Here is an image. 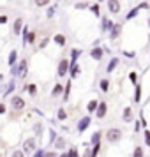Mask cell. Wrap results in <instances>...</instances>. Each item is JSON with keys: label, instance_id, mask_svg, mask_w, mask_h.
<instances>
[{"label": "cell", "instance_id": "1", "mask_svg": "<svg viewBox=\"0 0 150 157\" xmlns=\"http://www.w3.org/2000/svg\"><path fill=\"white\" fill-rule=\"evenodd\" d=\"M69 69H71V64H69V60H65V58H62L60 62H58V69H57V74L60 76V78H64L65 74L69 72Z\"/></svg>", "mask_w": 150, "mask_h": 157}, {"label": "cell", "instance_id": "2", "mask_svg": "<svg viewBox=\"0 0 150 157\" xmlns=\"http://www.w3.org/2000/svg\"><path fill=\"white\" fill-rule=\"evenodd\" d=\"M120 138H122V131H120V129H110V131L106 132V140H108L110 143L118 141Z\"/></svg>", "mask_w": 150, "mask_h": 157}, {"label": "cell", "instance_id": "3", "mask_svg": "<svg viewBox=\"0 0 150 157\" xmlns=\"http://www.w3.org/2000/svg\"><path fill=\"white\" fill-rule=\"evenodd\" d=\"M106 6H108V11L111 13V14H118L120 13V0H108L106 2Z\"/></svg>", "mask_w": 150, "mask_h": 157}, {"label": "cell", "instance_id": "4", "mask_svg": "<svg viewBox=\"0 0 150 157\" xmlns=\"http://www.w3.org/2000/svg\"><path fill=\"white\" fill-rule=\"evenodd\" d=\"M23 152H27V154L36 152V138H29V140H25V143H23Z\"/></svg>", "mask_w": 150, "mask_h": 157}, {"label": "cell", "instance_id": "5", "mask_svg": "<svg viewBox=\"0 0 150 157\" xmlns=\"http://www.w3.org/2000/svg\"><path fill=\"white\" fill-rule=\"evenodd\" d=\"M120 34H122V23H115L113 29L110 30V39H111V41H117Z\"/></svg>", "mask_w": 150, "mask_h": 157}, {"label": "cell", "instance_id": "6", "mask_svg": "<svg viewBox=\"0 0 150 157\" xmlns=\"http://www.w3.org/2000/svg\"><path fill=\"white\" fill-rule=\"evenodd\" d=\"M27 71H29V62H27V60H21L20 65H18V69H16V74H18L20 78H25V76H27Z\"/></svg>", "mask_w": 150, "mask_h": 157}, {"label": "cell", "instance_id": "7", "mask_svg": "<svg viewBox=\"0 0 150 157\" xmlns=\"http://www.w3.org/2000/svg\"><path fill=\"white\" fill-rule=\"evenodd\" d=\"M11 106H13V109H23V108H25V101H23L20 95H13Z\"/></svg>", "mask_w": 150, "mask_h": 157}, {"label": "cell", "instance_id": "8", "mask_svg": "<svg viewBox=\"0 0 150 157\" xmlns=\"http://www.w3.org/2000/svg\"><path fill=\"white\" fill-rule=\"evenodd\" d=\"M113 25H115V23L111 21L110 18L104 16V18H102V25H101V30H102V32H110V30L113 29Z\"/></svg>", "mask_w": 150, "mask_h": 157}, {"label": "cell", "instance_id": "9", "mask_svg": "<svg viewBox=\"0 0 150 157\" xmlns=\"http://www.w3.org/2000/svg\"><path fill=\"white\" fill-rule=\"evenodd\" d=\"M23 27H25V25H23V20H21V18H16V20H14V25H13V32L18 36V34H21Z\"/></svg>", "mask_w": 150, "mask_h": 157}, {"label": "cell", "instance_id": "10", "mask_svg": "<svg viewBox=\"0 0 150 157\" xmlns=\"http://www.w3.org/2000/svg\"><path fill=\"white\" fill-rule=\"evenodd\" d=\"M106 111H108L106 102H99V106H97V111H95V115H97V118H104V115H106Z\"/></svg>", "mask_w": 150, "mask_h": 157}, {"label": "cell", "instance_id": "11", "mask_svg": "<svg viewBox=\"0 0 150 157\" xmlns=\"http://www.w3.org/2000/svg\"><path fill=\"white\" fill-rule=\"evenodd\" d=\"M88 125H90V117L81 118V120H79V124H78V132H83V131H85Z\"/></svg>", "mask_w": 150, "mask_h": 157}, {"label": "cell", "instance_id": "12", "mask_svg": "<svg viewBox=\"0 0 150 157\" xmlns=\"http://www.w3.org/2000/svg\"><path fill=\"white\" fill-rule=\"evenodd\" d=\"M102 55H104V51L101 50V48H97V46H95V48H92V51H90V57H92L94 60H101V58H102Z\"/></svg>", "mask_w": 150, "mask_h": 157}, {"label": "cell", "instance_id": "13", "mask_svg": "<svg viewBox=\"0 0 150 157\" xmlns=\"http://www.w3.org/2000/svg\"><path fill=\"white\" fill-rule=\"evenodd\" d=\"M53 41H55V43H57L58 46H64V44L67 43V39H65L64 34H57V36L53 37Z\"/></svg>", "mask_w": 150, "mask_h": 157}, {"label": "cell", "instance_id": "14", "mask_svg": "<svg viewBox=\"0 0 150 157\" xmlns=\"http://www.w3.org/2000/svg\"><path fill=\"white\" fill-rule=\"evenodd\" d=\"M122 118H124V122H131V120H133V109H131V108H125Z\"/></svg>", "mask_w": 150, "mask_h": 157}, {"label": "cell", "instance_id": "15", "mask_svg": "<svg viewBox=\"0 0 150 157\" xmlns=\"http://www.w3.org/2000/svg\"><path fill=\"white\" fill-rule=\"evenodd\" d=\"M97 106H99L97 101H90L88 106H87V111H88V113H94V111H97Z\"/></svg>", "mask_w": 150, "mask_h": 157}, {"label": "cell", "instance_id": "16", "mask_svg": "<svg viewBox=\"0 0 150 157\" xmlns=\"http://www.w3.org/2000/svg\"><path fill=\"white\" fill-rule=\"evenodd\" d=\"M69 71H71V76H72V78H76V76L79 74V65L76 64V62H72V64H71V69H69Z\"/></svg>", "mask_w": 150, "mask_h": 157}, {"label": "cell", "instance_id": "17", "mask_svg": "<svg viewBox=\"0 0 150 157\" xmlns=\"http://www.w3.org/2000/svg\"><path fill=\"white\" fill-rule=\"evenodd\" d=\"M23 43L25 44H34L36 43V32H29V34H27V39H25Z\"/></svg>", "mask_w": 150, "mask_h": 157}, {"label": "cell", "instance_id": "18", "mask_svg": "<svg viewBox=\"0 0 150 157\" xmlns=\"http://www.w3.org/2000/svg\"><path fill=\"white\" fill-rule=\"evenodd\" d=\"M117 65H118V58H111V62H110V65L106 67L108 72H113L115 69H117Z\"/></svg>", "mask_w": 150, "mask_h": 157}, {"label": "cell", "instance_id": "19", "mask_svg": "<svg viewBox=\"0 0 150 157\" xmlns=\"http://www.w3.org/2000/svg\"><path fill=\"white\" fill-rule=\"evenodd\" d=\"M16 57H18V51H11V53H9V60H7V64L9 65H14V62H16Z\"/></svg>", "mask_w": 150, "mask_h": 157}, {"label": "cell", "instance_id": "20", "mask_svg": "<svg viewBox=\"0 0 150 157\" xmlns=\"http://www.w3.org/2000/svg\"><path fill=\"white\" fill-rule=\"evenodd\" d=\"M79 55H81V50H76V48H74V50L71 51V64L72 62H76V60H78V57Z\"/></svg>", "mask_w": 150, "mask_h": 157}, {"label": "cell", "instance_id": "21", "mask_svg": "<svg viewBox=\"0 0 150 157\" xmlns=\"http://www.w3.org/2000/svg\"><path fill=\"white\" fill-rule=\"evenodd\" d=\"M51 0H34V4H36V7H46V6H50Z\"/></svg>", "mask_w": 150, "mask_h": 157}, {"label": "cell", "instance_id": "22", "mask_svg": "<svg viewBox=\"0 0 150 157\" xmlns=\"http://www.w3.org/2000/svg\"><path fill=\"white\" fill-rule=\"evenodd\" d=\"M138 13H140V7L131 9V13H129V14L125 16V20H133V18H136V16H138Z\"/></svg>", "mask_w": 150, "mask_h": 157}, {"label": "cell", "instance_id": "23", "mask_svg": "<svg viewBox=\"0 0 150 157\" xmlns=\"http://www.w3.org/2000/svg\"><path fill=\"white\" fill-rule=\"evenodd\" d=\"M90 11H92L94 16H101V7L99 4H94V6H90Z\"/></svg>", "mask_w": 150, "mask_h": 157}, {"label": "cell", "instance_id": "24", "mask_svg": "<svg viewBox=\"0 0 150 157\" xmlns=\"http://www.w3.org/2000/svg\"><path fill=\"white\" fill-rule=\"evenodd\" d=\"M62 90H64V88H62V85H55V88H53L51 95H53V97H58V95L62 94Z\"/></svg>", "mask_w": 150, "mask_h": 157}, {"label": "cell", "instance_id": "25", "mask_svg": "<svg viewBox=\"0 0 150 157\" xmlns=\"http://www.w3.org/2000/svg\"><path fill=\"white\" fill-rule=\"evenodd\" d=\"M101 90H102V92H108V90H110V81H108V79H102V81H101Z\"/></svg>", "mask_w": 150, "mask_h": 157}, {"label": "cell", "instance_id": "26", "mask_svg": "<svg viewBox=\"0 0 150 157\" xmlns=\"http://www.w3.org/2000/svg\"><path fill=\"white\" fill-rule=\"evenodd\" d=\"M140 99H141V86L138 85V86H136V95H134V102H140Z\"/></svg>", "mask_w": 150, "mask_h": 157}, {"label": "cell", "instance_id": "27", "mask_svg": "<svg viewBox=\"0 0 150 157\" xmlns=\"http://www.w3.org/2000/svg\"><path fill=\"white\" fill-rule=\"evenodd\" d=\"M69 92H71V81H67V85H65V92H64V101L69 99Z\"/></svg>", "mask_w": 150, "mask_h": 157}, {"label": "cell", "instance_id": "28", "mask_svg": "<svg viewBox=\"0 0 150 157\" xmlns=\"http://www.w3.org/2000/svg\"><path fill=\"white\" fill-rule=\"evenodd\" d=\"M133 157H143V148H141V147H136Z\"/></svg>", "mask_w": 150, "mask_h": 157}, {"label": "cell", "instance_id": "29", "mask_svg": "<svg viewBox=\"0 0 150 157\" xmlns=\"http://www.w3.org/2000/svg\"><path fill=\"white\" fill-rule=\"evenodd\" d=\"M27 90H29L30 95H36V94H37V86L36 85H29V86H27Z\"/></svg>", "mask_w": 150, "mask_h": 157}, {"label": "cell", "instance_id": "30", "mask_svg": "<svg viewBox=\"0 0 150 157\" xmlns=\"http://www.w3.org/2000/svg\"><path fill=\"white\" fill-rule=\"evenodd\" d=\"M57 117H58V120H64L65 117H67V113H65L64 108H62V109H58V115H57Z\"/></svg>", "mask_w": 150, "mask_h": 157}, {"label": "cell", "instance_id": "31", "mask_svg": "<svg viewBox=\"0 0 150 157\" xmlns=\"http://www.w3.org/2000/svg\"><path fill=\"white\" fill-rule=\"evenodd\" d=\"M64 145H65V141L62 138H58L57 141H55V147H57V148H64Z\"/></svg>", "mask_w": 150, "mask_h": 157}, {"label": "cell", "instance_id": "32", "mask_svg": "<svg viewBox=\"0 0 150 157\" xmlns=\"http://www.w3.org/2000/svg\"><path fill=\"white\" fill-rule=\"evenodd\" d=\"M99 140H101V132H95V134L92 136V143H94V145H97Z\"/></svg>", "mask_w": 150, "mask_h": 157}, {"label": "cell", "instance_id": "33", "mask_svg": "<svg viewBox=\"0 0 150 157\" xmlns=\"http://www.w3.org/2000/svg\"><path fill=\"white\" fill-rule=\"evenodd\" d=\"M129 78H131V81H133V85L138 83V74H136V72H131V74H129Z\"/></svg>", "mask_w": 150, "mask_h": 157}, {"label": "cell", "instance_id": "34", "mask_svg": "<svg viewBox=\"0 0 150 157\" xmlns=\"http://www.w3.org/2000/svg\"><path fill=\"white\" fill-rule=\"evenodd\" d=\"M46 16H48V18H53V16H55V7H48V11H46Z\"/></svg>", "mask_w": 150, "mask_h": 157}, {"label": "cell", "instance_id": "35", "mask_svg": "<svg viewBox=\"0 0 150 157\" xmlns=\"http://www.w3.org/2000/svg\"><path fill=\"white\" fill-rule=\"evenodd\" d=\"M99 148H101V147H99V143H97V145H94V150L90 152V154H92V157H95L97 154H99Z\"/></svg>", "mask_w": 150, "mask_h": 157}, {"label": "cell", "instance_id": "36", "mask_svg": "<svg viewBox=\"0 0 150 157\" xmlns=\"http://www.w3.org/2000/svg\"><path fill=\"white\" fill-rule=\"evenodd\" d=\"M87 7H88L87 2H79V4H76V9H87Z\"/></svg>", "mask_w": 150, "mask_h": 157}, {"label": "cell", "instance_id": "37", "mask_svg": "<svg viewBox=\"0 0 150 157\" xmlns=\"http://www.w3.org/2000/svg\"><path fill=\"white\" fill-rule=\"evenodd\" d=\"M11 157H25V154H23L21 150H16V152H13V155Z\"/></svg>", "mask_w": 150, "mask_h": 157}, {"label": "cell", "instance_id": "38", "mask_svg": "<svg viewBox=\"0 0 150 157\" xmlns=\"http://www.w3.org/2000/svg\"><path fill=\"white\" fill-rule=\"evenodd\" d=\"M145 143L150 147V131H145Z\"/></svg>", "mask_w": 150, "mask_h": 157}, {"label": "cell", "instance_id": "39", "mask_svg": "<svg viewBox=\"0 0 150 157\" xmlns=\"http://www.w3.org/2000/svg\"><path fill=\"white\" fill-rule=\"evenodd\" d=\"M67 157H78V152H76L74 148L69 150V152H67Z\"/></svg>", "mask_w": 150, "mask_h": 157}, {"label": "cell", "instance_id": "40", "mask_svg": "<svg viewBox=\"0 0 150 157\" xmlns=\"http://www.w3.org/2000/svg\"><path fill=\"white\" fill-rule=\"evenodd\" d=\"M4 23H7V16H0V25H4Z\"/></svg>", "mask_w": 150, "mask_h": 157}, {"label": "cell", "instance_id": "41", "mask_svg": "<svg viewBox=\"0 0 150 157\" xmlns=\"http://www.w3.org/2000/svg\"><path fill=\"white\" fill-rule=\"evenodd\" d=\"M124 55H125V57H129V58L134 57V53H133V51H124Z\"/></svg>", "mask_w": 150, "mask_h": 157}, {"label": "cell", "instance_id": "42", "mask_svg": "<svg viewBox=\"0 0 150 157\" xmlns=\"http://www.w3.org/2000/svg\"><path fill=\"white\" fill-rule=\"evenodd\" d=\"M43 155H44L43 150H36V157H43Z\"/></svg>", "mask_w": 150, "mask_h": 157}, {"label": "cell", "instance_id": "43", "mask_svg": "<svg viewBox=\"0 0 150 157\" xmlns=\"http://www.w3.org/2000/svg\"><path fill=\"white\" fill-rule=\"evenodd\" d=\"M138 7H140V9H148V4H145V2H143V4H140V6H138Z\"/></svg>", "mask_w": 150, "mask_h": 157}, {"label": "cell", "instance_id": "44", "mask_svg": "<svg viewBox=\"0 0 150 157\" xmlns=\"http://www.w3.org/2000/svg\"><path fill=\"white\" fill-rule=\"evenodd\" d=\"M43 157H55V154H53V152H48V154H44Z\"/></svg>", "mask_w": 150, "mask_h": 157}, {"label": "cell", "instance_id": "45", "mask_svg": "<svg viewBox=\"0 0 150 157\" xmlns=\"http://www.w3.org/2000/svg\"><path fill=\"white\" fill-rule=\"evenodd\" d=\"M46 44H48V39H44V41H41V48H44Z\"/></svg>", "mask_w": 150, "mask_h": 157}, {"label": "cell", "instance_id": "46", "mask_svg": "<svg viewBox=\"0 0 150 157\" xmlns=\"http://www.w3.org/2000/svg\"><path fill=\"white\" fill-rule=\"evenodd\" d=\"M4 111H6V106H4V104H0V115L4 113Z\"/></svg>", "mask_w": 150, "mask_h": 157}, {"label": "cell", "instance_id": "47", "mask_svg": "<svg viewBox=\"0 0 150 157\" xmlns=\"http://www.w3.org/2000/svg\"><path fill=\"white\" fill-rule=\"evenodd\" d=\"M58 157H67V154H62V155H58Z\"/></svg>", "mask_w": 150, "mask_h": 157}, {"label": "cell", "instance_id": "48", "mask_svg": "<svg viewBox=\"0 0 150 157\" xmlns=\"http://www.w3.org/2000/svg\"><path fill=\"white\" fill-rule=\"evenodd\" d=\"M2 79H4V76H2V74H0V81H2Z\"/></svg>", "mask_w": 150, "mask_h": 157}, {"label": "cell", "instance_id": "49", "mask_svg": "<svg viewBox=\"0 0 150 157\" xmlns=\"http://www.w3.org/2000/svg\"><path fill=\"white\" fill-rule=\"evenodd\" d=\"M148 27H150V18H148Z\"/></svg>", "mask_w": 150, "mask_h": 157}, {"label": "cell", "instance_id": "50", "mask_svg": "<svg viewBox=\"0 0 150 157\" xmlns=\"http://www.w3.org/2000/svg\"><path fill=\"white\" fill-rule=\"evenodd\" d=\"M99 2H104V0H99Z\"/></svg>", "mask_w": 150, "mask_h": 157}]
</instances>
